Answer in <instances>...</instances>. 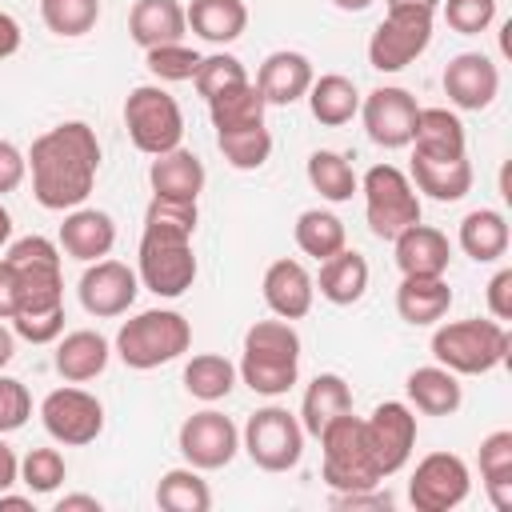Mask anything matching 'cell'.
<instances>
[{
	"instance_id": "f1b7e54d",
	"label": "cell",
	"mask_w": 512,
	"mask_h": 512,
	"mask_svg": "<svg viewBox=\"0 0 512 512\" xmlns=\"http://www.w3.org/2000/svg\"><path fill=\"white\" fill-rule=\"evenodd\" d=\"M508 240H512V232H508V220L500 208H472L456 228L460 252L476 264H496L508 252Z\"/></svg>"
},
{
	"instance_id": "277c9868",
	"label": "cell",
	"mask_w": 512,
	"mask_h": 512,
	"mask_svg": "<svg viewBox=\"0 0 512 512\" xmlns=\"http://www.w3.org/2000/svg\"><path fill=\"white\" fill-rule=\"evenodd\" d=\"M236 376L256 396H284L300 376V332L292 320H256L244 332Z\"/></svg>"
},
{
	"instance_id": "9a60e30c",
	"label": "cell",
	"mask_w": 512,
	"mask_h": 512,
	"mask_svg": "<svg viewBox=\"0 0 512 512\" xmlns=\"http://www.w3.org/2000/svg\"><path fill=\"white\" fill-rule=\"evenodd\" d=\"M416 96L400 84H380L360 100V116H364V132L372 144L396 152L412 144V128H416Z\"/></svg>"
},
{
	"instance_id": "11a10c76",
	"label": "cell",
	"mask_w": 512,
	"mask_h": 512,
	"mask_svg": "<svg viewBox=\"0 0 512 512\" xmlns=\"http://www.w3.org/2000/svg\"><path fill=\"white\" fill-rule=\"evenodd\" d=\"M52 508H56V512H100L104 504H100L96 496H88V492H72V496H60Z\"/></svg>"
},
{
	"instance_id": "d4e9b609",
	"label": "cell",
	"mask_w": 512,
	"mask_h": 512,
	"mask_svg": "<svg viewBox=\"0 0 512 512\" xmlns=\"http://www.w3.org/2000/svg\"><path fill=\"white\" fill-rule=\"evenodd\" d=\"M452 288L444 276H404L396 288V312L412 328H432L448 316Z\"/></svg>"
},
{
	"instance_id": "bcb514c9",
	"label": "cell",
	"mask_w": 512,
	"mask_h": 512,
	"mask_svg": "<svg viewBox=\"0 0 512 512\" xmlns=\"http://www.w3.org/2000/svg\"><path fill=\"white\" fill-rule=\"evenodd\" d=\"M444 20L460 36H480L496 20V0H444Z\"/></svg>"
},
{
	"instance_id": "4316f807",
	"label": "cell",
	"mask_w": 512,
	"mask_h": 512,
	"mask_svg": "<svg viewBox=\"0 0 512 512\" xmlns=\"http://www.w3.org/2000/svg\"><path fill=\"white\" fill-rule=\"evenodd\" d=\"M412 156H432V160L468 156V136L460 116L448 108H420L412 128Z\"/></svg>"
},
{
	"instance_id": "f5cc1de1",
	"label": "cell",
	"mask_w": 512,
	"mask_h": 512,
	"mask_svg": "<svg viewBox=\"0 0 512 512\" xmlns=\"http://www.w3.org/2000/svg\"><path fill=\"white\" fill-rule=\"evenodd\" d=\"M16 316V272L8 260H0V320Z\"/></svg>"
},
{
	"instance_id": "7c38bea8",
	"label": "cell",
	"mask_w": 512,
	"mask_h": 512,
	"mask_svg": "<svg viewBox=\"0 0 512 512\" xmlns=\"http://www.w3.org/2000/svg\"><path fill=\"white\" fill-rule=\"evenodd\" d=\"M468 492L472 472L456 452H428L408 480V500L416 512H452L468 500Z\"/></svg>"
},
{
	"instance_id": "44dd1931",
	"label": "cell",
	"mask_w": 512,
	"mask_h": 512,
	"mask_svg": "<svg viewBox=\"0 0 512 512\" xmlns=\"http://www.w3.org/2000/svg\"><path fill=\"white\" fill-rule=\"evenodd\" d=\"M116 244V220L104 212V208H72L64 212V224H60V252L80 260V264H92V260H104Z\"/></svg>"
},
{
	"instance_id": "816d5d0a",
	"label": "cell",
	"mask_w": 512,
	"mask_h": 512,
	"mask_svg": "<svg viewBox=\"0 0 512 512\" xmlns=\"http://www.w3.org/2000/svg\"><path fill=\"white\" fill-rule=\"evenodd\" d=\"M24 44V32H20V20L12 12H0V60L16 56Z\"/></svg>"
},
{
	"instance_id": "484cf974",
	"label": "cell",
	"mask_w": 512,
	"mask_h": 512,
	"mask_svg": "<svg viewBox=\"0 0 512 512\" xmlns=\"http://www.w3.org/2000/svg\"><path fill=\"white\" fill-rule=\"evenodd\" d=\"M188 32V16L180 0H136L128 12V36L148 52L156 44H176Z\"/></svg>"
},
{
	"instance_id": "6f0895ef",
	"label": "cell",
	"mask_w": 512,
	"mask_h": 512,
	"mask_svg": "<svg viewBox=\"0 0 512 512\" xmlns=\"http://www.w3.org/2000/svg\"><path fill=\"white\" fill-rule=\"evenodd\" d=\"M12 356H16V332L0 324V368H4V364H8Z\"/></svg>"
},
{
	"instance_id": "e0dca14e",
	"label": "cell",
	"mask_w": 512,
	"mask_h": 512,
	"mask_svg": "<svg viewBox=\"0 0 512 512\" xmlns=\"http://www.w3.org/2000/svg\"><path fill=\"white\" fill-rule=\"evenodd\" d=\"M136 292H140V276L124 264V260H92L76 284V296H80V308L96 320H112V316H124L132 304H136Z\"/></svg>"
},
{
	"instance_id": "f35d334b",
	"label": "cell",
	"mask_w": 512,
	"mask_h": 512,
	"mask_svg": "<svg viewBox=\"0 0 512 512\" xmlns=\"http://www.w3.org/2000/svg\"><path fill=\"white\" fill-rule=\"evenodd\" d=\"M156 504L164 512H208L212 508V488L200 476V468H192V464L168 468L156 480Z\"/></svg>"
},
{
	"instance_id": "30bf717a",
	"label": "cell",
	"mask_w": 512,
	"mask_h": 512,
	"mask_svg": "<svg viewBox=\"0 0 512 512\" xmlns=\"http://www.w3.org/2000/svg\"><path fill=\"white\" fill-rule=\"evenodd\" d=\"M360 192H364L368 228L380 240H396L404 228L420 220V192L408 180V172H400L396 164H372L360 180Z\"/></svg>"
},
{
	"instance_id": "5bb4252c",
	"label": "cell",
	"mask_w": 512,
	"mask_h": 512,
	"mask_svg": "<svg viewBox=\"0 0 512 512\" xmlns=\"http://www.w3.org/2000/svg\"><path fill=\"white\" fill-rule=\"evenodd\" d=\"M176 448L184 456V464L200 468V472H216V468H228L240 452V428L216 412V408H204V412H192L180 432H176Z\"/></svg>"
},
{
	"instance_id": "74e56055",
	"label": "cell",
	"mask_w": 512,
	"mask_h": 512,
	"mask_svg": "<svg viewBox=\"0 0 512 512\" xmlns=\"http://www.w3.org/2000/svg\"><path fill=\"white\" fill-rule=\"evenodd\" d=\"M236 364L220 352H196L188 364H184V388L188 396L204 400V404H216L224 400L232 388H236Z\"/></svg>"
},
{
	"instance_id": "681fc988",
	"label": "cell",
	"mask_w": 512,
	"mask_h": 512,
	"mask_svg": "<svg viewBox=\"0 0 512 512\" xmlns=\"http://www.w3.org/2000/svg\"><path fill=\"white\" fill-rule=\"evenodd\" d=\"M488 312H492V320H500V324L512 320V268H500V272L488 280Z\"/></svg>"
},
{
	"instance_id": "ba28073f",
	"label": "cell",
	"mask_w": 512,
	"mask_h": 512,
	"mask_svg": "<svg viewBox=\"0 0 512 512\" xmlns=\"http://www.w3.org/2000/svg\"><path fill=\"white\" fill-rule=\"evenodd\" d=\"M436 8L424 4H388V16L368 36V64L376 72H400L420 60L432 44Z\"/></svg>"
},
{
	"instance_id": "680465c9",
	"label": "cell",
	"mask_w": 512,
	"mask_h": 512,
	"mask_svg": "<svg viewBox=\"0 0 512 512\" xmlns=\"http://www.w3.org/2000/svg\"><path fill=\"white\" fill-rule=\"evenodd\" d=\"M340 12H364V8H372L376 0H332Z\"/></svg>"
},
{
	"instance_id": "c3c4849f",
	"label": "cell",
	"mask_w": 512,
	"mask_h": 512,
	"mask_svg": "<svg viewBox=\"0 0 512 512\" xmlns=\"http://www.w3.org/2000/svg\"><path fill=\"white\" fill-rule=\"evenodd\" d=\"M28 176V156L12 144V140H0V196L16 192Z\"/></svg>"
},
{
	"instance_id": "5b68a950",
	"label": "cell",
	"mask_w": 512,
	"mask_h": 512,
	"mask_svg": "<svg viewBox=\"0 0 512 512\" xmlns=\"http://www.w3.org/2000/svg\"><path fill=\"white\" fill-rule=\"evenodd\" d=\"M188 348H192V324H188V316L176 312V308H148V312H136L132 320L120 324L116 344H112V352H116L128 368H136V372L172 364V360H180Z\"/></svg>"
},
{
	"instance_id": "f6af8a7d",
	"label": "cell",
	"mask_w": 512,
	"mask_h": 512,
	"mask_svg": "<svg viewBox=\"0 0 512 512\" xmlns=\"http://www.w3.org/2000/svg\"><path fill=\"white\" fill-rule=\"evenodd\" d=\"M68 476V464L56 448H32L24 460H20V484L32 492V496H52Z\"/></svg>"
},
{
	"instance_id": "2e32d148",
	"label": "cell",
	"mask_w": 512,
	"mask_h": 512,
	"mask_svg": "<svg viewBox=\"0 0 512 512\" xmlns=\"http://www.w3.org/2000/svg\"><path fill=\"white\" fill-rule=\"evenodd\" d=\"M364 436H368L380 476L388 480L408 464V456L416 448V416L404 400H384L372 408V416H364Z\"/></svg>"
},
{
	"instance_id": "836d02e7",
	"label": "cell",
	"mask_w": 512,
	"mask_h": 512,
	"mask_svg": "<svg viewBox=\"0 0 512 512\" xmlns=\"http://www.w3.org/2000/svg\"><path fill=\"white\" fill-rule=\"evenodd\" d=\"M188 28L208 44H232L248 28V4L244 0H192L184 8Z\"/></svg>"
},
{
	"instance_id": "1f68e13d",
	"label": "cell",
	"mask_w": 512,
	"mask_h": 512,
	"mask_svg": "<svg viewBox=\"0 0 512 512\" xmlns=\"http://www.w3.org/2000/svg\"><path fill=\"white\" fill-rule=\"evenodd\" d=\"M368 260L356 252V248H340L336 256H328V260H320V276H316V284H320V296L328 300V304H336V308H348V304H356L364 292H368Z\"/></svg>"
},
{
	"instance_id": "cb8c5ba5",
	"label": "cell",
	"mask_w": 512,
	"mask_h": 512,
	"mask_svg": "<svg viewBox=\"0 0 512 512\" xmlns=\"http://www.w3.org/2000/svg\"><path fill=\"white\" fill-rule=\"evenodd\" d=\"M112 360V344L92 332V328H76V332H60L56 340V372L68 384H88L96 380Z\"/></svg>"
},
{
	"instance_id": "4fadbf2b",
	"label": "cell",
	"mask_w": 512,
	"mask_h": 512,
	"mask_svg": "<svg viewBox=\"0 0 512 512\" xmlns=\"http://www.w3.org/2000/svg\"><path fill=\"white\" fill-rule=\"evenodd\" d=\"M40 424L56 444L84 448L104 432V404L84 388H56L40 400Z\"/></svg>"
},
{
	"instance_id": "7bdbcfd3",
	"label": "cell",
	"mask_w": 512,
	"mask_h": 512,
	"mask_svg": "<svg viewBox=\"0 0 512 512\" xmlns=\"http://www.w3.org/2000/svg\"><path fill=\"white\" fill-rule=\"evenodd\" d=\"M144 68L160 80V84H180V80H192L196 68H200V52L188 48L184 40L176 44H156L144 52Z\"/></svg>"
},
{
	"instance_id": "f546056e",
	"label": "cell",
	"mask_w": 512,
	"mask_h": 512,
	"mask_svg": "<svg viewBox=\"0 0 512 512\" xmlns=\"http://www.w3.org/2000/svg\"><path fill=\"white\" fill-rule=\"evenodd\" d=\"M352 412V388L340 372H316L300 400V424L304 436H320L336 416Z\"/></svg>"
},
{
	"instance_id": "6da1fadb",
	"label": "cell",
	"mask_w": 512,
	"mask_h": 512,
	"mask_svg": "<svg viewBox=\"0 0 512 512\" xmlns=\"http://www.w3.org/2000/svg\"><path fill=\"white\" fill-rule=\"evenodd\" d=\"M28 172H32V196L48 212H72L80 208L100 172V140L96 128L84 120H64L48 132H40L28 148Z\"/></svg>"
},
{
	"instance_id": "ffe728a7",
	"label": "cell",
	"mask_w": 512,
	"mask_h": 512,
	"mask_svg": "<svg viewBox=\"0 0 512 512\" xmlns=\"http://www.w3.org/2000/svg\"><path fill=\"white\" fill-rule=\"evenodd\" d=\"M312 76H316V72H312V60H308L304 52H296V48H276V52L264 56V64H260V72H256L252 84L260 88L264 104L288 108V104L304 100Z\"/></svg>"
},
{
	"instance_id": "83f0119b",
	"label": "cell",
	"mask_w": 512,
	"mask_h": 512,
	"mask_svg": "<svg viewBox=\"0 0 512 512\" xmlns=\"http://www.w3.org/2000/svg\"><path fill=\"white\" fill-rule=\"evenodd\" d=\"M404 392L412 400L416 412L424 416H452L460 404H464V388H460V376L448 372L444 364H424V368H412L408 380H404Z\"/></svg>"
},
{
	"instance_id": "7402d4cb",
	"label": "cell",
	"mask_w": 512,
	"mask_h": 512,
	"mask_svg": "<svg viewBox=\"0 0 512 512\" xmlns=\"http://www.w3.org/2000/svg\"><path fill=\"white\" fill-rule=\"evenodd\" d=\"M204 160L196 152H188L184 144L172 148V152H160L152 156L148 164V184H152V196H164V200H188L196 204L200 192H204Z\"/></svg>"
},
{
	"instance_id": "8992f818",
	"label": "cell",
	"mask_w": 512,
	"mask_h": 512,
	"mask_svg": "<svg viewBox=\"0 0 512 512\" xmlns=\"http://www.w3.org/2000/svg\"><path fill=\"white\" fill-rule=\"evenodd\" d=\"M508 348H512V336H508V324H500V320L468 316V320L440 324L432 332L436 364H444L456 376H484V372L500 368L508 360Z\"/></svg>"
},
{
	"instance_id": "e575fe53",
	"label": "cell",
	"mask_w": 512,
	"mask_h": 512,
	"mask_svg": "<svg viewBox=\"0 0 512 512\" xmlns=\"http://www.w3.org/2000/svg\"><path fill=\"white\" fill-rule=\"evenodd\" d=\"M480 480L496 512L512 508V432L496 428L480 440Z\"/></svg>"
},
{
	"instance_id": "603a6c76",
	"label": "cell",
	"mask_w": 512,
	"mask_h": 512,
	"mask_svg": "<svg viewBox=\"0 0 512 512\" xmlns=\"http://www.w3.org/2000/svg\"><path fill=\"white\" fill-rule=\"evenodd\" d=\"M392 244H396V268H400V276H444L448 272L452 244H448V236L440 228L416 220Z\"/></svg>"
},
{
	"instance_id": "7dc6e473",
	"label": "cell",
	"mask_w": 512,
	"mask_h": 512,
	"mask_svg": "<svg viewBox=\"0 0 512 512\" xmlns=\"http://www.w3.org/2000/svg\"><path fill=\"white\" fill-rule=\"evenodd\" d=\"M32 416V392L16 376H0V436L24 428Z\"/></svg>"
},
{
	"instance_id": "9c48e42d",
	"label": "cell",
	"mask_w": 512,
	"mask_h": 512,
	"mask_svg": "<svg viewBox=\"0 0 512 512\" xmlns=\"http://www.w3.org/2000/svg\"><path fill=\"white\" fill-rule=\"evenodd\" d=\"M124 128L128 140L136 144V152L144 156H160L184 144V112L176 104L172 92H164L160 84H136L124 100Z\"/></svg>"
},
{
	"instance_id": "ab89813d",
	"label": "cell",
	"mask_w": 512,
	"mask_h": 512,
	"mask_svg": "<svg viewBox=\"0 0 512 512\" xmlns=\"http://www.w3.org/2000/svg\"><path fill=\"white\" fill-rule=\"evenodd\" d=\"M204 104H208V116H212V128L216 132L264 124V108H268L264 96H260V88L252 80L248 84H236V88H228V92H220V96H212Z\"/></svg>"
},
{
	"instance_id": "ee69618b",
	"label": "cell",
	"mask_w": 512,
	"mask_h": 512,
	"mask_svg": "<svg viewBox=\"0 0 512 512\" xmlns=\"http://www.w3.org/2000/svg\"><path fill=\"white\" fill-rule=\"evenodd\" d=\"M192 84H196V92H200L204 100H212V96H220V92H228V88H236V84H248V72H244V64H240V56H232V52H212V56H200V68H196Z\"/></svg>"
},
{
	"instance_id": "f907efd6",
	"label": "cell",
	"mask_w": 512,
	"mask_h": 512,
	"mask_svg": "<svg viewBox=\"0 0 512 512\" xmlns=\"http://www.w3.org/2000/svg\"><path fill=\"white\" fill-rule=\"evenodd\" d=\"M332 508H380V512H388L392 508V492L384 488L380 492V484L376 488H360V492H332Z\"/></svg>"
},
{
	"instance_id": "d6986e66",
	"label": "cell",
	"mask_w": 512,
	"mask_h": 512,
	"mask_svg": "<svg viewBox=\"0 0 512 512\" xmlns=\"http://www.w3.org/2000/svg\"><path fill=\"white\" fill-rule=\"evenodd\" d=\"M260 292H264V304L272 308V316L280 320H300L312 312V300H316V280L312 272L300 264V260H272L264 268V280H260Z\"/></svg>"
},
{
	"instance_id": "db71d44e",
	"label": "cell",
	"mask_w": 512,
	"mask_h": 512,
	"mask_svg": "<svg viewBox=\"0 0 512 512\" xmlns=\"http://www.w3.org/2000/svg\"><path fill=\"white\" fill-rule=\"evenodd\" d=\"M20 480V456L4 444V436H0V492H8L12 484Z\"/></svg>"
},
{
	"instance_id": "3957f363",
	"label": "cell",
	"mask_w": 512,
	"mask_h": 512,
	"mask_svg": "<svg viewBox=\"0 0 512 512\" xmlns=\"http://www.w3.org/2000/svg\"><path fill=\"white\" fill-rule=\"evenodd\" d=\"M16 272V316L12 332L28 344H52L64 332V276L60 244L48 236H20L4 256Z\"/></svg>"
},
{
	"instance_id": "8d00e7d4",
	"label": "cell",
	"mask_w": 512,
	"mask_h": 512,
	"mask_svg": "<svg viewBox=\"0 0 512 512\" xmlns=\"http://www.w3.org/2000/svg\"><path fill=\"white\" fill-rule=\"evenodd\" d=\"M304 172H308V184H312V188L320 192V200H328V204H344V200H352V196L360 192V176L352 172L348 156H340V152H332V148H316V152L308 156Z\"/></svg>"
},
{
	"instance_id": "7a4b0ae2",
	"label": "cell",
	"mask_w": 512,
	"mask_h": 512,
	"mask_svg": "<svg viewBox=\"0 0 512 512\" xmlns=\"http://www.w3.org/2000/svg\"><path fill=\"white\" fill-rule=\"evenodd\" d=\"M200 208L188 200H164L152 196L144 212V232L136 248V276L140 288L176 300L196 284V252H192V232H196Z\"/></svg>"
},
{
	"instance_id": "9f6ffc18",
	"label": "cell",
	"mask_w": 512,
	"mask_h": 512,
	"mask_svg": "<svg viewBox=\"0 0 512 512\" xmlns=\"http://www.w3.org/2000/svg\"><path fill=\"white\" fill-rule=\"evenodd\" d=\"M32 508V496H16V492H0V512H24Z\"/></svg>"
},
{
	"instance_id": "8fae6325",
	"label": "cell",
	"mask_w": 512,
	"mask_h": 512,
	"mask_svg": "<svg viewBox=\"0 0 512 512\" xmlns=\"http://www.w3.org/2000/svg\"><path fill=\"white\" fill-rule=\"evenodd\" d=\"M240 448L248 452V460L264 472H288L300 464L304 456V424L296 412L268 404L256 408L240 432Z\"/></svg>"
},
{
	"instance_id": "ac0fdd59",
	"label": "cell",
	"mask_w": 512,
	"mask_h": 512,
	"mask_svg": "<svg viewBox=\"0 0 512 512\" xmlns=\"http://www.w3.org/2000/svg\"><path fill=\"white\" fill-rule=\"evenodd\" d=\"M440 84L460 112H484L500 96V68L484 52H460L444 64Z\"/></svg>"
},
{
	"instance_id": "91938a15",
	"label": "cell",
	"mask_w": 512,
	"mask_h": 512,
	"mask_svg": "<svg viewBox=\"0 0 512 512\" xmlns=\"http://www.w3.org/2000/svg\"><path fill=\"white\" fill-rule=\"evenodd\" d=\"M12 240V216H8V208L0 204V248Z\"/></svg>"
},
{
	"instance_id": "52a82bcc",
	"label": "cell",
	"mask_w": 512,
	"mask_h": 512,
	"mask_svg": "<svg viewBox=\"0 0 512 512\" xmlns=\"http://www.w3.org/2000/svg\"><path fill=\"white\" fill-rule=\"evenodd\" d=\"M316 440H320V456H324L320 476L332 492H360V488H376L384 480L372 460L360 416H352V412L336 416Z\"/></svg>"
},
{
	"instance_id": "60d3db41",
	"label": "cell",
	"mask_w": 512,
	"mask_h": 512,
	"mask_svg": "<svg viewBox=\"0 0 512 512\" xmlns=\"http://www.w3.org/2000/svg\"><path fill=\"white\" fill-rule=\"evenodd\" d=\"M216 148L224 152V160L236 172H256L268 164L272 156V132L264 124H248V128H224L216 132Z\"/></svg>"
},
{
	"instance_id": "b9f144b4",
	"label": "cell",
	"mask_w": 512,
	"mask_h": 512,
	"mask_svg": "<svg viewBox=\"0 0 512 512\" xmlns=\"http://www.w3.org/2000/svg\"><path fill=\"white\" fill-rule=\"evenodd\" d=\"M40 20L48 32L76 40L88 36L100 20V0H40Z\"/></svg>"
},
{
	"instance_id": "d590c367",
	"label": "cell",
	"mask_w": 512,
	"mask_h": 512,
	"mask_svg": "<svg viewBox=\"0 0 512 512\" xmlns=\"http://www.w3.org/2000/svg\"><path fill=\"white\" fill-rule=\"evenodd\" d=\"M292 236H296V248L312 260H328L336 256L344 244H348V232H344V220L328 208H304L292 224Z\"/></svg>"
},
{
	"instance_id": "4dcf8cb0",
	"label": "cell",
	"mask_w": 512,
	"mask_h": 512,
	"mask_svg": "<svg viewBox=\"0 0 512 512\" xmlns=\"http://www.w3.org/2000/svg\"><path fill=\"white\" fill-rule=\"evenodd\" d=\"M416 192L440 200V204H456L472 192V164L468 156H452V160H432V156H412V176Z\"/></svg>"
},
{
	"instance_id": "94428289",
	"label": "cell",
	"mask_w": 512,
	"mask_h": 512,
	"mask_svg": "<svg viewBox=\"0 0 512 512\" xmlns=\"http://www.w3.org/2000/svg\"><path fill=\"white\" fill-rule=\"evenodd\" d=\"M388 4H424V8H436L440 0H388Z\"/></svg>"
},
{
	"instance_id": "d6a6232c",
	"label": "cell",
	"mask_w": 512,
	"mask_h": 512,
	"mask_svg": "<svg viewBox=\"0 0 512 512\" xmlns=\"http://www.w3.org/2000/svg\"><path fill=\"white\" fill-rule=\"evenodd\" d=\"M304 100H308L312 120L324 124V128H340V124H348V120L360 112V92H356V84H352L348 76H340V72L312 76Z\"/></svg>"
}]
</instances>
